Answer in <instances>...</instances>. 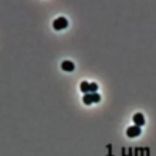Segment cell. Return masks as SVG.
<instances>
[{"label": "cell", "instance_id": "obj_5", "mask_svg": "<svg viewBox=\"0 0 156 156\" xmlns=\"http://www.w3.org/2000/svg\"><path fill=\"white\" fill-rule=\"evenodd\" d=\"M80 87H81V91L84 92V94H90V82L82 81Z\"/></svg>", "mask_w": 156, "mask_h": 156}, {"label": "cell", "instance_id": "obj_7", "mask_svg": "<svg viewBox=\"0 0 156 156\" xmlns=\"http://www.w3.org/2000/svg\"><path fill=\"white\" fill-rule=\"evenodd\" d=\"M91 99H92V104L99 102V101H101V95L97 94V92H94V94H91Z\"/></svg>", "mask_w": 156, "mask_h": 156}, {"label": "cell", "instance_id": "obj_1", "mask_svg": "<svg viewBox=\"0 0 156 156\" xmlns=\"http://www.w3.org/2000/svg\"><path fill=\"white\" fill-rule=\"evenodd\" d=\"M68 26V21H67L66 17H58V19H55L53 23V27L55 30H64Z\"/></svg>", "mask_w": 156, "mask_h": 156}, {"label": "cell", "instance_id": "obj_3", "mask_svg": "<svg viewBox=\"0 0 156 156\" xmlns=\"http://www.w3.org/2000/svg\"><path fill=\"white\" fill-rule=\"evenodd\" d=\"M133 122H135L136 126H142V125H145V116L142 114H135L133 115Z\"/></svg>", "mask_w": 156, "mask_h": 156}, {"label": "cell", "instance_id": "obj_4", "mask_svg": "<svg viewBox=\"0 0 156 156\" xmlns=\"http://www.w3.org/2000/svg\"><path fill=\"white\" fill-rule=\"evenodd\" d=\"M61 67H62V70L67 71V73H71V71H74V68H75V66L71 61H64L61 64Z\"/></svg>", "mask_w": 156, "mask_h": 156}, {"label": "cell", "instance_id": "obj_6", "mask_svg": "<svg viewBox=\"0 0 156 156\" xmlns=\"http://www.w3.org/2000/svg\"><path fill=\"white\" fill-rule=\"evenodd\" d=\"M82 101H84V104H85V105H91V104H92L91 94H84V97H82Z\"/></svg>", "mask_w": 156, "mask_h": 156}, {"label": "cell", "instance_id": "obj_2", "mask_svg": "<svg viewBox=\"0 0 156 156\" xmlns=\"http://www.w3.org/2000/svg\"><path fill=\"white\" fill-rule=\"evenodd\" d=\"M142 132H140V126H136V125H133V126H129L126 129V135L129 136V138H136V136H139Z\"/></svg>", "mask_w": 156, "mask_h": 156}, {"label": "cell", "instance_id": "obj_8", "mask_svg": "<svg viewBox=\"0 0 156 156\" xmlns=\"http://www.w3.org/2000/svg\"><path fill=\"white\" fill-rule=\"evenodd\" d=\"M97 90H98V85H97L95 82H91V84H90V94L97 92Z\"/></svg>", "mask_w": 156, "mask_h": 156}]
</instances>
